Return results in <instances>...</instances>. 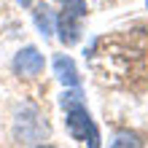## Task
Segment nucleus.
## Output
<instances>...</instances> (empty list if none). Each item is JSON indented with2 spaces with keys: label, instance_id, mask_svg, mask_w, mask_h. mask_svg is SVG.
Returning <instances> with one entry per match:
<instances>
[{
  "label": "nucleus",
  "instance_id": "1",
  "mask_svg": "<svg viewBox=\"0 0 148 148\" xmlns=\"http://www.w3.org/2000/svg\"><path fill=\"white\" fill-rule=\"evenodd\" d=\"M65 113H67V132H70L73 140L86 143V148H100V129L94 124V119L89 116L84 102L65 108Z\"/></svg>",
  "mask_w": 148,
  "mask_h": 148
},
{
  "label": "nucleus",
  "instance_id": "2",
  "mask_svg": "<svg viewBox=\"0 0 148 148\" xmlns=\"http://www.w3.org/2000/svg\"><path fill=\"white\" fill-rule=\"evenodd\" d=\"M43 65H46V59H43V54L35 46H24L19 54L14 57V70L22 78H35L43 70Z\"/></svg>",
  "mask_w": 148,
  "mask_h": 148
},
{
  "label": "nucleus",
  "instance_id": "3",
  "mask_svg": "<svg viewBox=\"0 0 148 148\" xmlns=\"http://www.w3.org/2000/svg\"><path fill=\"white\" fill-rule=\"evenodd\" d=\"M57 32H59V40L65 46H75L81 40V24H78V16H70V14H59L57 16Z\"/></svg>",
  "mask_w": 148,
  "mask_h": 148
},
{
  "label": "nucleus",
  "instance_id": "4",
  "mask_svg": "<svg viewBox=\"0 0 148 148\" xmlns=\"http://www.w3.org/2000/svg\"><path fill=\"white\" fill-rule=\"evenodd\" d=\"M54 73H57L59 81H62L65 86H70V89H75V86L81 84V75H78V70H75V62L67 54H57L54 57Z\"/></svg>",
  "mask_w": 148,
  "mask_h": 148
},
{
  "label": "nucleus",
  "instance_id": "5",
  "mask_svg": "<svg viewBox=\"0 0 148 148\" xmlns=\"http://www.w3.org/2000/svg\"><path fill=\"white\" fill-rule=\"evenodd\" d=\"M32 16H35V24L40 30L43 38H51V16H49V8L46 5H38L35 11H32Z\"/></svg>",
  "mask_w": 148,
  "mask_h": 148
},
{
  "label": "nucleus",
  "instance_id": "6",
  "mask_svg": "<svg viewBox=\"0 0 148 148\" xmlns=\"http://www.w3.org/2000/svg\"><path fill=\"white\" fill-rule=\"evenodd\" d=\"M110 148H143V140L135 132H119L116 137H113Z\"/></svg>",
  "mask_w": 148,
  "mask_h": 148
},
{
  "label": "nucleus",
  "instance_id": "7",
  "mask_svg": "<svg viewBox=\"0 0 148 148\" xmlns=\"http://www.w3.org/2000/svg\"><path fill=\"white\" fill-rule=\"evenodd\" d=\"M65 8V14H70V16H86V0H59Z\"/></svg>",
  "mask_w": 148,
  "mask_h": 148
},
{
  "label": "nucleus",
  "instance_id": "8",
  "mask_svg": "<svg viewBox=\"0 0 148 148\" xmlns=\"http://www.w3.org/2000/svg\"><path fill=\"white\" fill-rule=\"evenodd\" d=\"M19 3H22V5H30V0H19Z\"/></svg>",
  "mask_w": 148,
  "mask_h": 148
},
{
  "label": "nucleus",
  "instance_id": "9",
  "mask_svg": "<svg viewBox=\"0 0 148 148\" xmlns=\"http://www.w3.org/2000/svg\"><path fill=\"white\" fill-rule=\"evenodd\" d=\"M38 148H54V145H38Z\"/></svg>",
  "mask_w": 148,
  "mask_h": 148
},
{
  "label": "nucleus",
  "instance_id": "10",
  "mask_svg": "<svg viewBox=\"0 0 148 148\" xmlns=\"http://www.w3.org/2000/svg\"><path fill=\"white\" fill-rule=\"evenodd\" d=\"M145 5H148V0H145Z\"/></svg>",
  "mask_w": 148,
  "mask_h": 148
}]
</instances>
